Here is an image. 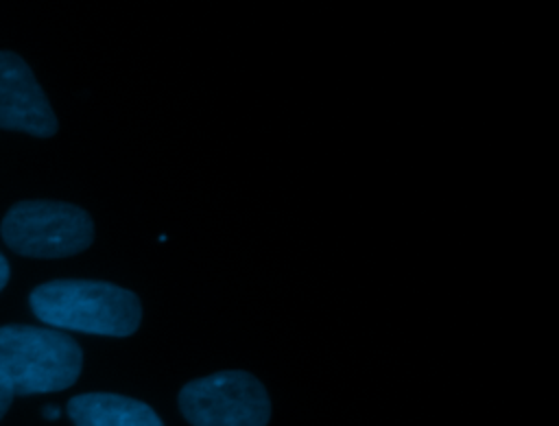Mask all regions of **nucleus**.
Listing matches in <instances>:
<instances>
[{
  "instance_id": "f257e3e1",
  "label": "nucleus",
  "mask_w": 559,
  "mask_h": 426,
  "mask_svg": "<svg viewBox=\"0 0 559 426\" xmlns=\"http://www.w3.org/2000/svg\"><path fill=\"white\" fill-rule=\"evenodd\" d=\"M28 304L44 323L87 334L129 336L142 321L138 295L100 280H52L33 288Z\"/></svg>"
},
{
  "instance_id": "f03ea898",
  "label": "nucleus",
  "mask_w": 559,
  "mask_h": 426,
  "mask_svg": "<svg viewBox=\"0 0 559 426\" xmlns=\"http://www.w3.org/2000/svg\"><path fill=\"white\" fill-rule=\"evenodd\" d=\"M81 367L83 352L66 332L0 326V380L13 395L63 391L76 382Z\"/></svg>"
},
{
  "instance_id": "7ed1b4c3",
  "label": "nucleus",
  "mask_w": 559,
  "mask_h": 426,
  "mask_svg": "<svg viewBox=\"0 0 559 426\" xmlns=\"http://www.w3.org/2000/svg\"><path fill=\"white\" fill-rule=\"evenodd\" d=\"M4 242L31 258H66L94 240L92 216L63 201H20L2 218Z\"/></svg>"
},
{
  "instance_id": "20e7f679",
  "label": "nucleus",
  "mask_w": 559,
  "mask_h": 426,
  "mask_svg": "<svg viewBox=\"0 0 559 426\" xmlns=\"http://www.w3.org/2000/svg\"><path fill=\"white\" fill-rule=\"evenodd\" d=\"M179 411L192 426H266L271 398L253 374L227 369L183 384Z\"/></svg>"
},
{
  "instance_id": "39448f33",
  "label": "nucleus",
  "mask_w": 559,
  "mask_h": 426,
  "mask_svg": "<svg viewBox=\"0 0 559 426\" xmlns=\"http://www.w3.org/2000/svg\"><path fill=\"white\" fill-rule=\"evenodd\" d=\"M57 116L22 57L0 50V129L37 138L57 133Z\"/></svg>"
},
{
  "instance_id": "423d86ee",
  "label": "nucleus",
  "mask_w": 559,
  "mask_h": 426,
  "mask_svg": "<svg viewBox=\"0 0 559 426\" xmlns=\"http://www.w3.org/2000/svg\"><path fill=\"white\" fill-rule=\"evenodd\" d=\"M74 426H164L159 415L135 398L118 393H81L68 402Z\"/></svg>"
},
{
  "instance_id": "0eeeda50",
  "label": "nucleus",
  "mask_w": 559,
  "mask_h": 426,
  "mask_svg": "<svg viewBox=\"0 0 559 426\" xmlns=\"http://www.w3.org/2000/svg\"><path fill=\"white\" fill-rule=\"evenodd\" d=\"M11 402H13V393H11V389L0 380V419H2V415L9 411Z\"/></svg>"
},
{
  "instance_id": "6e6552de",
  "label": "nucleus",
  "mask_w": 559,
  "mask_h": 426,
  "mask_svg": "<svg viewBox=\"0 0 559 426\" xmlns=\"http://www.w3.org/2000/svg\"><path fill=\"white\" fill-rule=\"evenodd\" d=\"M9 275H11L9 262H7V258L0 253V291H2V288H4V284L9 282Z\"/></svg>"
},
{
  "instance_id": "1a4fd4ad",
  "label": "nucleus",
  "mask_w": 559,
  "mask_h": 426,
  "mask_svg": "<svg viewBox=\"0 0 559 426\" xmlns=\"http://www.w3.org/2000/svg\"><path fill=\"white\" fill-rule=\"evenodd\" d=\"M59 413H61V411H59L57 406H46V409H44V417H46V419H57Z\"/></svg>"
}]
</instances>
